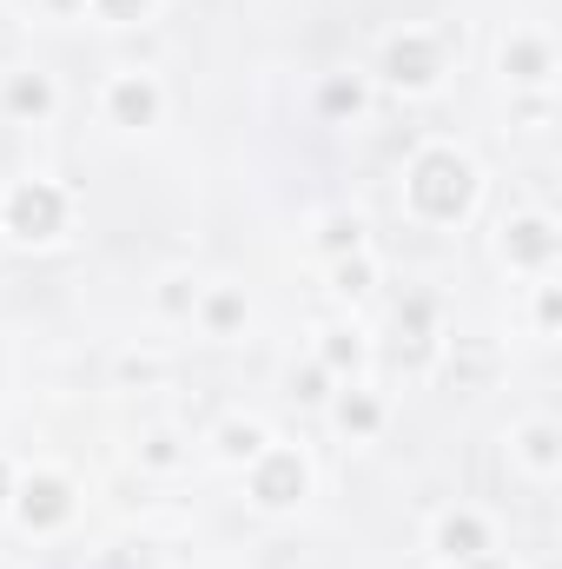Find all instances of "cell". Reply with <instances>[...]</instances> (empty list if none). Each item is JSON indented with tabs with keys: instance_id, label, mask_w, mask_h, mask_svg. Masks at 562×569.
Wrapping results in <instances>:
<instances>
[{
	"instance_id": "obj_1",
	"label": "cell",
	"mask_w": 562,
	"mask_h": 569,
	"mask_svg": "<svg viewBox=\"0 0 562 569\" xmlns=\"http://www.w3.org/2000/svg\"><path fill=\"white\" fill-rule=\"evenodd\" d=\"M404 192H411V206H418L423 219L450 226V219H463L476 206V166L463 152H450V146H430V152H418Z\"/></svg>"
},
{
	"instance_id": "obj_2",
	"label": "cell",
	"mask_w": 562,
	"mask_h": 569,
	"mask_svg": "<svg viewBox=\"0 0 562 569\" xmlns=\"http://www.w3.org/2000/svg\"><path fill=\"white\" fill-rule=\"evenodd\" d=\"M7 232H13V239H27V246L60 239V232H67V192H60V186H47V179L13 186V192H7Z\"/></svg>"
},
{
	"instance_id": "obj_3",
	"label": "cell",
	"mask_w": 562,
	"mask_h": 569,
	"mask_svg": "<svg viewBox=\"0 0 562 569\" xmlns=\"http://www.w3.org/2000/svg\"><path fill=\"white\" fill-rule=\"evenodd\" d=\"M304 483H311V470H304L298 450H259V457H252V497H259L265 510H291V503L304 497Z\"/></svg>"
},
{
	"instance_id": "obj_4",
	"label": "cell",
	"mask_w": 562,
	"mask_h": 569,
	"mask_svg": "<svg viewBox=\"0 0 562 569\" xmlns=\"http://www.w3.org/2000/svg\"><path fill=\"white\" fill-rule=\"evenodd\" d=\"M384 80L423 93V87L436 80V40H423V33H398V40L384 47Z\"/></svg>"
},
{
	"instance_id": "obj_5",
	"label": "cell",
	"mask_w": 562,
	"mask_h": 569,
	"mask_svg": "<svg viewBox=\"0 0 562 569\" xmlns=\"http://www.w3.org/2000/svg\"><path fill=\"white\" fill-rule=\"evenodd\" d=\"M73 517V490L60 483V477H33L27 490H20V523L27 530H53V523H67Z\"/></svg>"
},
{
	"instance_id": "obj_6",
	"label": "cell",
	"mask_w": 562,
	"mask_h": 569,
	"mask_svg": "<svg viewBox=\"0 0 562 569\" xmlns=\"http://www.w3.org/2000/svg\"><path fill=\"white\" fill-rule=\"evenodd\" d=\"M503 252H510V266H550L556 259V226L550 219H510L503 226Z\"/></svg>"
},
{
	"instance_id": "obj_7",
	"label": "cell",
	"mask_w": 562,
	"mask_h": 569,
	"mask_svg": "<svg viewBox=\"0 0 562 569\" xmlns=\"http://www.w3.org/2000/svg\"><path fill=\"white\" fill-rule=\"evenodd\" d=\"M107 107H113V120H120V127H152V120H159V87L140 80V73H127V80H113Z\"/></svg>"
},
{
	"instance_id": "obj_8",
	"label": "cell",
	"mask_w": 562,
	"mask_h": 569,
	"mask_svg": "<svg viewBox=\"0 0 562 569\" xmlns=\"http://www.w3.org/2000/svg\"><path fill=\"white\" fill-rule=\"evenodd\" d=\"M436 550H443L450 563H476V557L490 550V530H483L476 517H463V510H456V517H443V523H436Z\"/></svg>"
},
{
	"instance_id": "obj_9",
	"label": "cell",
	"mask_w": 562,
	"mask_h": 569,
	"mask_svg": "<svg viewBox=\"0 0 562 569\" xmlns=\"http://www.w3.org/2000/svg\"><path fill=\"white\" fill-rule=\"evenodd\" d=\"M398 358L404 365H423L430 358V298H411L398 311Z\"/></svg>"
},
{
	"instance_id": "obj_10",
	"label": "cell",
	"mask_w": 562,
	"mask_h": 569,
	"mask_svg": "<svg viewBox=\"0 0 562 569\" xmlns=\"http://www.w3.org/2000/svg\"><path fill=\"white\" fill-rule=\"evenodd\" d=\"M503 67H510V80L536 87V80H550V47L543 40H510L503 47Z\"/></svg>"
},
{
	"instance_id": "obj_11",
	"label": "cell",
	"mask_w": 562,
	"mask_h": 569,
	"mask_svg": "<svg viewBox=\"0 0 562 569\" xmlns=\"http://www.w3.org/2000/svg\"><path fill=\"white\" fill-rule=\"evenodd\" d=\"M7 107H13V113H33V120H40V113L53 107V87H47L40 73H20V80L7 87Z\"/></svg>"
},
{
	"instance_id": "obj_12",
	"label": "cell",
	"mask_w": 562,
	"mask_h": 569,
	"mask_svg": "<svg viewBox=\"0 0 562 569\" xmlns=\"http://www.w3.org/2000/svg\"><path fill=\"white\" fill-rule=\"evenodd\" d=\"M318 246H324V252H338V259H358V246H364V226L338 212V219H324V232H318Z\"/></svg>"
},
{
	"instance_id": "obj_13",
	"label": "cell",
	"mask_w": 562,
	"mask_h": 569,
	"mask_svg": "<svg viewBox=\"0 0 562 569\" xmlns=\"http://www.w3.org/2000/svg\"><path fill=\"white\" fill-rule=\"evenodd\" d=\"M338 425H344V430H378V425H384V405H378V398H364V391H351V398L338 405Z\"/></svg>"
},
{
	"instance_id": "obj_14",
	"label": "cell",
	"mask_w": 562,
	"mask_h": 569,
	"mask_svg": "<svg viewBox=\"0 0 562 569\" xmlns=\"http://www.w3.org/2000/svg\"><path fill=\"white\" fill-rule=\"evenodd\" d=\"M219 450H225V457H259V450H265V430L259 425H225L219 430Z\"/></svg>"
},
{
	"instance_id": "obj_15",
	"label": "cell",
	"mask_w": 562,
	"mask_h": 569,
	"mask_svg": "<svg viewBox=\"0 0 562 569\" xmlns=\"http://www.w3.org/2000/svg\"><path fill=\"white\" fill-rule=\"evenodd\" d=\"M324 365H331V371H358V365H364V345H358L351 331H331V338H324Z\"/></svg>"
},
{
	"instance_id": "obj_16",
	"label": "cell",
	"mask_w": 562,
	"mask_h": 569,
	"mask_svg": "<svg viewBox=\"0 0 562 569\" xmlns=\"http://www.w3.org/2000/svg\"><path fill=\"white\" fill-rule=\"evenodd\" d=\"M523 450H530V463H536V470H550V463H556V430L530 425V430H523Z\"/></svg>"
},
{
	"instance_id": "obj_17",
	"label": "cell",
	"mask_w": 562,
	"mask_h": 569,
	"mask_svg": "<svg viewBox=\"0 0 562 569\" xmlns=\"http://www.w3.org/2000/svg\"><path fill=\"white\" fill-rule=\"evenodd\" d=\"M205 318H212V331H232V325L245 318V298H239V291H219V298L205 305Z\"/></svg>"
},
{
	"instance_id": "obj_18",
	"label": "cell",
	"mask_w": 562,
	"mask_h": 569,
	"mask_svg": "<svg viewBox=\"0 0 562 569\" xmlns=\"http://www.w3.org/2000/svg\"><path fill=\"white\" fill-rule=\"evenodd\" d=\"M358 107H364V93H358L351 80H331V87H324V113H358Z\"/></svg>"
},
{
	"instance_id": "obj_19",
	"label": "cell",
	"mask_w": 562,
	"mask_h": 569,
	"mask_svg": "<svg viewBox=\"0 0 562 569\" xmlns=\"http://www.w3.org/2000/svg\"><path fill=\"white\" fill-rule=\"evenodd\" d=\"M291 398H298V405H318V398H324V365L298 371V378H291Z\"/></svg>"
},
{
	"instance_id": "obj_20",
	"label": "cell",
	"mask_w": 562,
	"mask_h": 569,
	"mask_svg": "<svg viewBox=\"0 0 562 569\" xmlns=\"http://www.w3.org/2000/svg\"><path fill=\"white\" fill-rule=\"evenodd\" d=\"M338 291H351V298L371 291V266H364V259H344V266H338Z\"/></svg>"
},
{
	"instance_id": "obj_21",
	"label": "cell",
	"mask_w": 562,
	"mask_h": 569,
	"mask_svg": "<svg viewBox=\"0 0 562 569\" xmlns=\"http://www.w3.org/2000/svg\"><path fill=\"white\" fill-rule=\"evenodd\" d=\"M93 7H100V20H140L152 0H93Z\"/></svg>"
},
{
	"instance_id": "obj_22",
	"label": "cell",
	"mask_w": 562,
	"mask_h": 569,
	"mask_svg": "<svg viewBox=\"0 0 562 569\" xmlns=\"http://www.w3.org/2000/svg\"><path fill=\"white\" fill-rule=\"evenodd\" d=\"M159 305H165V311H185V305H192V284H185V279H172L165 291H159Z\"/></svg>"
},
{
	"instance_id": "obj_23",
	"label": "cell",
	"mask_w": 562,
	"mask_h": 569,
	"mask_svg": "<svg viewBox=\"0 0 562 569\" xmlns=\"http://www.w3.org/2000/svg\"><path fill=\"white\" fill-rule=\"evenodd\" d=\"M145 457H152V463H172L179 450H172V437H152V443H145Z\"/></svg>"
},
{
	"instance_id": "obj_24",
	"label": "cell",
	"mask_w": 562,
	"mask_h": 569,
	"mask_svg": "<svg viewBox=\"0 0 562 569\" xmlns=\"http://www.w3.org/2000/svg\"><path fill=\"white\" fill-rule=\"evenodd\" d=\"M536 318H543V325H556V318H562V298H556V291H543V305H536Z\"/></svg>"
},
{
	"instance_id": "obj_25",
	"label": "cell",
	"mask_w": 562,
	"mask_h": 569,
	"mask_svg": "<svg viewBox=\"0 0 562 569\" xmlns=\"http://www.w3.org/2000/svg\"><path fill=\"white\" fill-rule=\"evenodd\" d=\"M7 497H13V477H7V463H0V503H7Z\"/></svg>"
},
{
	"instance_id": "obj_26",
	"label": "cell",
	"mask_w": 562,
	"mask_h": 569,
	"mask_svg": "<svg viewBox=\"0 0 562 569\" xmlns=\"http://www.w3.org/2000/svg\"><path fill=\"white\" fill-rule=\"evenodd\" d=\"M456 569H496V563H483V557H476V563H456Z\"/></svg>"
},
{
	"instance_id": "obj_27",
	"label": "cell",
	"mask_w": 562,
	"mask_h": 569,
	"mask_svg": "<svg viewBox=\"0 0 562 569\" xmlns=\"http://www.w3.org/2000/svg\"><path fill=\"white\" fill-rule=\"evenodd\" d=\"M53 7H80V0H53Z\"/></svg>"
}]
</instances>
